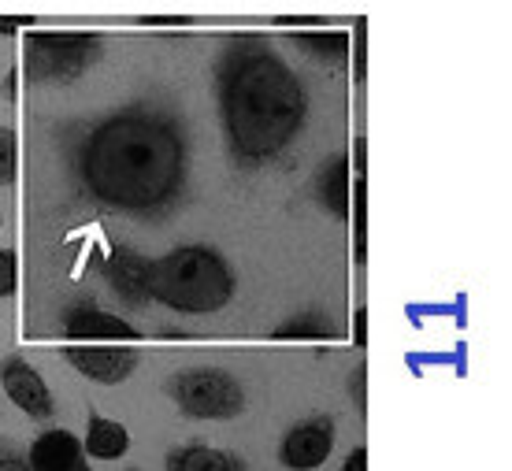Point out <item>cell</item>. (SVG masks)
I'll return each instance as SVG.
<instances>
[{"label": "cell", "instance_id": "ffe728a7", "mask_svg": "<svg viewBox=\"0 0 512 471\" xmlns=\"http://www.w3.org/2000/svg\"><path fill=\"white\" fill-rule=\"evenodd\" d=\"M342 471H368V449L357 446L353 453L346 457V464H342Z\"/></svg>", "mask_w": 512, "mask_h": 471}, {"label": "cell", "instance_id": "8992f818", "mask_svg": "<svg viewBox=\"0 0 512 471\" xmlns=\"http://www.w3.org/2000/svg\"><path fill=\"white\" fill-rule=\"evenodd\" d=\"M331 453H334V420L331 416H312V420L290 427L279 446L282 468H290V471L320 468V464H327Z\"/></svg>", "mask_w": 512, "mask_h": 471}, {"label": "cell", "instance_id": "4fadbf2b", "mask_svg": "<svg viewBox=\"0 0 512 471\" xmlns=\"http://www.w3.org/2000/svg\"><path fill=\"white\" fill-rule=\"evenodd\" d=\"M130 449V431L116 420H104L93 412L90 427H86V442H82V453H90L93 460H119L127 457Z\"/></svg>", "mask_w": 512, "mask_h": 471}, {"label": "cell", "instance_id": "9a60e30c", "mask_svg": "<svg viewBox=\"0 0 512 471\" xmlns=\"http://www.w3.org/2000/svg\"><path fill=\"white\" fill-rule=\"evenodd\" d=\"M297 45L312 52L316 60H346L349 38L342 30H301Z\"/></svg>", "mask_w": 512, "mask_h": 471}, {"label": "cell", "instance_id": "9c48e42d", "mask_svg": "<svg viewBox=\"0 0 512 471\" xmlns=\"http://www.w3.org/2000/svg\"><path fill=\"white\" fill-rule=\"evenodd\" d=\"M64 334L75 345H123L138 342V327H130L127 319H119L116 312H104L97 305H75L67 308L64 316Z\"/></svg>", "mask_w": 512, "mask_h": 471}, {"label": "cell", "instance_id": "ba28073f", "mask_svg": "<svg viewBox=\"0 0 512 471\" xmlns=\"http://www.w3.org/2000/svg\"><path fill=\"white\" fill-rule=\"evenodd\" d=\"M64 360L78 375L101 382V386H119L138 368V353L123 349V345H67Z\"/></svg>", "mask_w": 512, "mask_h": 471}, {"label": "cell", "instance_id": "d6986e66", "mask_svg": "<svg viewBox=\"0 0 512 471\" xmlns=\"http://www.w3.org/2000/svg\"><path fill=\"white\" fill-rule=\"evenodd\" d=\"M0 471H30V468H26L23 453H15V449L0 446Z\"/></svg>", "mask_w": 512, "mask_h": 471}, {"label": "cell", "instance_id": "2e32d148", "mask_svg": "<svg viewBox=\"0 0 512 471\" xmlns=\"http://www.w3.org/2000/svg\"><path fill=\"white\" fill-rule=\"evenodd\" d=\"M334 323L327 316H297V319H286L279 331H275V338H316V342H323V338H334Z\"/></svg>", "mask_w": 512, "mask_h": 471}, {"label": "cell", "instance_id": "6da1fadb", "mask_svg": "<svg viewBox=\"0 0 512 471\" xmlns=\"http://www.w3.org/2000/svg\"><path fill=\"white\" fill-rule=\"evenodd\" d=\"M190 145L179 115L134 104L90 123L75 141V179L101 208L156 219L179 208Z\"/></svg>", "mask_w": 512, "mask_h": 471}, {"label": "cell", "instance_id": "52a82bcc", "mask_svg": "<svg viewBox=\"0 0 512 471\" xmlns=\"http://www.w3.org/2000/svg\"><path fill=\"white\" fill-rule=\"evenodd\" d=\"M0 386L19 412H26L30 420H49L56 412V397H52L49 382L41 379L38 368H30L23 357H8L0 364Z\"/></svg>", "mask_w": 512, "mask_h": 471}, {"label": "cell", "instance_id": "e0dca14e", "mask_svg": "<svg viewBox=\"0 0 512 471\" xmlns=\"http://www.w3.org/2000/svg\"><path fill=\"white\" fill-rule=\"evenodd\" d=\"M19 175V138L12 127L0 123V186H12Z\"/></svg>", "mask_w": 512, "mask_h": 471}, {"label": "cell", "instance_id": "7a4b0ae2", "mask_svg": "<svg viewBox=\"0 0 512 471\" xmlns=\"http://www.w3.org/2000/svg\"><path fill=\"white\" fill-rule=\"evenodd\" d=\"M216 97L227 149L242 167L271 164L305 127V86L264 38H234L223 49Z\"/></svg>", "mask_w": 512, "mask_h": 471}, {"label": "cell", "instance_id": "7402d4cb", "mask_svg": "<svg viewBox=\"0 0 512 471\" xmlns=\"http://www.w3.org/2000/svg\"><path fill=\"white\" fill-rule=\"evenodd\" d=\"M357 342H364V308L357 312Z\"/></svg>", "mask_w": 512, "mask_h": 471}, {"label": "cell", "instance_id": "5bb4252c", "mask_svg": "<svg viewBox=\"0 0 512 471\" xmlns=\"http://www.w3.org/2000/svg\"><path fill=\"white\" fill-rule=\"evenodd\" d=\"M167 471H245V460L212 446H182L167 453Z\"/></svg>", "mask_w": 512, "mask_h": 471}, {"label": "cell", "instance_id": "30bf717a", "mask_svg": "<svg viewBox=\"0 0 512 471\" xmlns=\"http://www.w3.org/2000/svg\"><path fill=\"white\" fill-rule=\"evenodd\" d=\"M86 464L82 453V438H75L71 431L56 427L34 438V446L26 453V468L30 471H75Z\"/></svg>", "mask_w": 512, "mask_h": 471}, {"label": "cell", "instance_id": "7c38bea8", "mask_svg": "<svg viewBox=\"0 0 512 471\" xmlns=\"http://www.w3.org/2000/svg\"><path fill=\"white\" fill-rule=\"evenodd\" d=\"M320 204L338 219L349 216V208H353V179H349L346 156H331L320 167Z\"/></svg>", "mask_w": 512, "mask_h": 471}, {"label": "cell", "instance_id": "277c9868", "mask_svg": "<svg viewBox=\"0 0 512 471\" xmlns=\"http://www.w3.org/2000/svg\"><path fill=\"white\" fill-rule=\"evenodd\" d=\"M101 34L86 30H45L30 34L23 45V67L30 82L41 86H67L101 60Z\"/></svg>", "mask_w": 512, "mask_h": 471}, {"label": "cell", "instance_id": "603a6c76", "mask_svg": "<svg viewBox=\"0 0 512 471\" xmlns=\"http://www.w3.org/2000/svg\"><path fill=\"white\" fill-rule=\"evenodd\" d=\"M75 471H90V468H86V464H82V468H75Z\"/></svg>", "mask_w": 512, "mask_h": 471}, {"label": "cell", "instance_id": "ac0fdd59", "mask_svg": "<svg viewBox=\"0 0 512 471\" xmlns=\"http://www.w3.org/2000/svg\"><path fill=\"white\" fill-rule=\"evenodd\" d=\"M19 286V260L12 249H0V297H12Z\"/></svg>", "mask_w": 512, "mask_h": 471}, {"label": "cell", "instance_id": "44dd1931", "mask_svg": "<svg viewBox=\"0 0 512 471\" xmlns=\"http://www.w3.org/2000/svg\"><path fill=\"white\" fill-rule=\"evenodd\" d=\"M23 23H30L26 15H0V34H15Z\"/></svg>", "mask_w": 512, "mask_h": 471}, {"label": "cell", "instance_id": "5b68a950", "mask_svg": "<svg viewBox=\"0 0 512 471\" xmlns=\"http://www.w3.org/2000/svg\"><path fill=\"white\" fill-rule=\"evenodd\" d=\"M171 397L190 420H234L245 412V390L223 368H186L171 379Z\"/></svg>", "mask_w": 512, "mask_h": 471}, {"label": "cell", "instance_id": "cb8c5ba5", "mask_svg": "<svg viewBox=\"0 0 512 471\" xmlns=\"http://www.w3.org/2000/svg\"><path fill=\"white\" fill-rule=\"evenodd\" d=\"M0 227H4V219H0Z\"/></svg>", "mask_w": 512, "mask_h": 471}, {"label": "cell", "instance_id": "3957f363", "mask_svg": "<svg viewBox=\"0 0 512 471\" xmlns=\"http://www.w3.org/2000/svg\"><path fill=\"white\" fill-rule=\"evenodd\" d=\"M238 279L231 264L208 245H179L149 260V301H160L171 312L208 316L234 301Z\"/></svg>", "mask_w": 512, "mask_h": 471}, {"label": "cell", "instance_id": "8fae6325", "mask_svg": "<svg viewBox=\"0 0 512 471\" xmlns=\"http://www.w3.org/2000/svg\"><path fill=\"white\" fill-rule=\"evenodd\" d=\"M104 279L127 305H145L149 301V264L134 249H123V245L112 249L108 264H104Z\"/></svg>", "mask_w": 512, "mask_h": 471}]
</instances>
